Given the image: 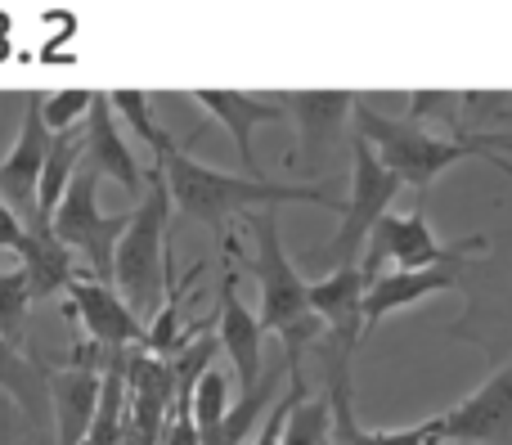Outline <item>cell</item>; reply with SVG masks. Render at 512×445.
Returning a JSON list of instances; mask_svg holds the SVG:
<instances>
[{
	"label": "cell",
	"instance_id": "6da1fadb",
	"mask_svg": "<svg viewBox=\"0 0 512 445\" xmlns=\"http://www.w3.org/2000/svg\"><path fill=\"white\" fill-rule=\"evenodd\" d=\"M158 171H162V180H167L171 207H180L185 216L212 225L221 239H225V221H230V216H248V212H256V207L270 212V207H279V203H310V207H333V212H342L324 189L283 185V180L230 176V171H221V167H207V162L189 158L180 144L158 162Z\"/></svg>",
	"mask_w": 512,
	"mask_h": 445
},
{
	"label": "cell",
	"instance_id": "7a4b0ae2",
	"mask_svg": "<svg viewBox=\"0 0 512 445\" xmlns=\"http://www.w3.org/2000/svg\"><path fill=\"white\" fill-rule=\"evenodd\" d=\"M248 230L256 239V257H248V270L256 275V293H261L256 297V324L283 342L288 374H301V351L324 338V324L310 315L306 279L297 275L288 248H283L274 207L270 212H248Z\"/></svg>",
	"mask_w": 512,
	"mask_h": 445
},
{
	"label": "cell",
	"instance_id": "3957f363",
	"mask_svg": "<svg viewBox=\"0 0 512 445\" xmlns=\"http://www.w3.org/2000/svg\"><path fill=\"white\" fill-rule=\"evenodd\" d=\"M167 225H171V194L162 171L153 167L135 212L126 216V230L113 248V288L135 315H153L167 297L171 261H167Z\"/></svg>",
	"mask_w": 512,
	"mask_h": 445
},
{
	"label": "cell",
	"instance_id": "277c9868",
	"mask_svg": "<svg viewBox=\"0 0 512 445\" xmlns=\"http://www.w3.org/2000/svg\"><path fill=\"white\" fill-rule=\"evenodd\" d=\"M355 117V135L373 149V158L400 180V189H427L436 176L454 167L463 158H477L468 140H450V135H436L427 126L409 122V117H387L369 104V99H355L351 104Z\"/></svg>",
	"mask_w": 512,
	"mask_h": 445
},
{
	"label": "cell",
	"instance_id": "5b68a950",
	"mask_svg": "<svg viewBox=\"0 0 512 445\" xmlns=\"http://www.w3.org/2000/svg\"><path fill=\"white\" fill-rule=\"evenodd\" d=\"M126 216L131 212H122V216L99 212V176L90 167H77L68 189H63L59 207H54V216H50V230L63 248L86 261L90 279L113 284V248L126 230Z\"/></svg>",
	"mask_w": 512,
	"mask_h": 445
},
{
	"label": "cell",
	"instance_id": "8992f818",
	"mask_svg": "<svg viewBox=\"0 0 512 445\" xmlns=\"http://www.w3.org/2000/svg\"><path fill=\"white\" fill-rule=\"evenodd\" d=\"M477 252H486V234H468V239H459V243H441L432 234V225H427L423 207H414V212H405V216L387 212L373 225L369 248L360 252V266L355 270H360V279L369 284L387 261H391V270H427L450 257H477Z\"/></svg>",
	"mask_w": 512,
	"mask_h": 445
},
{
	"label": "cell",
	"instance_id": "52a82bcc",
	"mask_svg": "<svg viewBox=\"0 0 512 445\" xmlns=\"http://www.w3.org/2000/svg\"><path fill=\"white\" fill-rule=\"evenodd\" d=\"M400 194V180L373 158V149L351 135V198L342 203V225H337L333 243H328V257L337 266H360V252L369 243L373 225L391 212Z\"/></svg>",
	"mask_w": 512,
	"mask_h": 445
},
{
	"label": "cell",
	"instance_id": "ba28073f",
	"mask_svg": "<svg viewBox=\"0 0 512 445\" xmlns=\"http://www.w3.org/2000/svg\"><path fill=\"white\" fill-rule=\"evenodd\" d=\"M99 378H104V351L95 342H77L72 365H45V401L54 419V445H81L99 405Z\"/></svg>",
	"mask_w": 512,
	"mask_h": 445
},
{
	"label": "cell",
	"instance_id": "9c48e42d",
	"mask_svg": "<svg viewBox=\"0 0 512 445\" xmlns=\"http://www.w3.org/2000/svg\"><path fill=\"white\" fill-rule=\"evenodd\" d=\"M427 423L441 445H512V365Z\"/></svg>",
	"mask_w": 512,
	"mask_h": 445
},
{
	"label": "cell",
	"instance_id": "30bf717a",
	"mask_svg": "<svg viewBox=\"0 0 512 445\" xmlns=\"http://www.w3.org/2000/svg\"><path fill=\"white\" fill-rule=\"evenodd\" d=\"M68 302H63V315L72 324L86 329V342H95L99 351H126L144 342V320L131 311V306L117 297L113 284H99L90 275H77L68 288Z\"/></svg>",
	"mask_w": 512,
	"mask_h": 445
},
{
	"label": "cell",
	"instance_id": "8fae6325",
	"mask_svg": "<svg viewBox=\"0 0 512 445\" xmlns=\"http://www.w3.org/2000/svg\"><path fill=\"white\" fill-rule=\"evenodd\" d=\"M234 239H225V252H230V266H225V279H221V306H216V342H221V351L234 360V378H239V392H248V387L261 383L265 374V329L256 324V311L239 302V293H234V284H239V275H234Z\"/></svg>",
	"mask_w": 512,
	"mask_h": 445
},
{
	"label": "cell",
	"instance_id": "7c38bea8",
	"mask_svg": "<svg viewBox=\"0 0 512 445\" xmlns=\"http://www.w3.org/2000/svg\"><path fill=\"white\" fill-rule=\"evenodd\" d=\"M463 261H468V257H450V261L427 266V270H378V275L364 284V297H360L364 329H373L378 320H387L391 311H405V306L423 302V297L450 293V288L459 284Z\"/></svg>",
	"mask_w": 512,
	"mask_h": 445
},
{
	"label": "cell",
	"instance_id": "4fadbf2b",
	"mask_svg": "<svg viewBox=\"0 0 512 445\" xmlns=\"http://www.w3.org/2000/svg\"><path fill=\"white\" fill-rule=\"evenodd\" d=\"M45 149H50V131H45V122H41V95H27L23 122H18V140H14V149L5 153V162H0V203L14 207L18 221H32Z\"/></svg>",
	"mask_w": 512,
	"mask_h": 445
},
{
	"label": "cell",
	"instance_id": "5bb4252c",
	"mask_svg": "<svg viewBox=\"0 0 512 445\" xmlns=\"http://www.w3.org/2000/svg\"><path fill=\"white\" fill-rule=\"evenodd\" d=\"M81 167H90L99 180H113L126 194H144V171L135 162V153L126 149L122 131H117V117L108 108V95L90 99L86 126H81Z\"/></svg>",
	"mask_w": 512,
	"mask_h": 445
},
{
	"label": "cell",
	"instance_id": "9a60e30c",
	"mask_svg": "<svg viewBox=\"0 0 512 445\" xmlns=\"http://www.w3.org/2000/svg\"><path fill=\"white\" fill-rule=\"evenodd\" d=\"M360 297H364V279L355 266H337V270H328L324 279L306 284L310 315L333 333V342H337L333 351H342V356H355V347H360V338H364Z\"/></svg>",
	"mask_w": 512,
	"mask_h": 445
},
{
	"label": "cell",
	"instance_id": "2e32d148",
	"mask_svg": "<svg viewBox=\"0 0 512 445\" xmlns=\"http://www.w3.org/2000/svg\"><path fill=\"white\" fill-rule=\"evenodd\" d=\"M198 108L216 117V122L230 131V140L239 144V162L248 167L252 180H261V167H256V149H252V131L261 122H283V104L279 99H261V95H243V90H198L194 95Z\"/></svg>",
	"mask_w": 512,
	"mask_h": 445
},
{
	"label": "cell",
	"instance_id": "e0dca14e",
	"mask_svg": "<svg viewBox=\"0 0 512 445\" xmlns=\"http://www.w3.org/2000/svg\"><path fill=\"white\" fill-rule=\"evenodd\" d=\"M23 225H27V239H23V248H18V270H23L27 297H32V306H36V302L59 297L63 288L77 279V270H72V252L54 239L50 225L45 221H23Z\"/></svg>",
	"mask_w": 512,
	"mask_h": 445
},
{
	"label": "cell",
	"instance_id": "ac0fdd59",
	"mask_svg": "<svg viewBox=\"0 0 512 445\" xmlns=\"http://www.w3.org/2000/svg\"><path fill=\"white\" fill-rule=\"evenodd\" d=\"M0 392L32 423H41L50 414V401H45V360L27 356L23 347L0 338Z\"/></svg>",
	"mask_w": 512,
	"mask_h": 445
},
{
	"label": "cell",
	"instance_id": "d6986e66",
	"mask_svg": "<svg viewBox=\"0 0 512 445\" xmlns=\"http://www.w3.org/2000/svg\"><path fill=\"white\" fill-rule=\"evenodd\" d=\"M279 104H283V113L297 122L301 140L324 144V140H333L337 126L351 117L355 95H346V90H310V95H283Z\"/></svg>",
	"mask_w": 512,
	"mask_h": 445
},
{
	"label": "cell",
	"instance_id": "ffe728a7",
	"mask_svg": "<svg viewBox=\"0 0 512 445\" xmlns=\"http://www.w3.org/2000/svg\"><path fill=\"white\" fill-rule=\"evenodd\" d=\"M274 401H279V396H274V378L261 374V383L248 387V392H239V401L225 410V419L216 423L212 432L198 437V445H243L248 441V432L265 419V410H270Z\"/></svg>",
	"mask_w": 512,
	"mask_h": 445
},
{
	"label": "cell",
	"instance_id": "44dd1931",
	"mask_svg": "<svg viewBox=\"0 0 512 445\" xmlns=\"http://www.w3.org/2000/svg\"><path fill=\"white\" fill-rule=\"evenodd\" d=\"M328 445H360V423H355V405H351V356L333 351L328 360Z\"/></svg>",
	"mask_w": 512,
	"mask_h": 445
},
{
	"label": "cell",
	"instance_id": "7402d4cb",
	"mask_svg": "<svg viewBox=\"0 0 512 445\" xmlns=\"http://www.w3.org/2000/svg\"><path fill=\"white\" fill-rule=\"evenodd\" d=\"M108 108H113L117 122H126L144 144H149L158 162L176 149V140H171V135L158 126V117H153V104H149V95H144V90H113V95H108Z\"/></svg>",
	"mask_w": 512,
	"mask_h": 445
},
{
	"label": "cell",
	"instance_id": "603a6c76",
	"mask_svg": "<svg viewBox=\"0 0 512 445\" xmlns=\"http://www.w3.org/2000/svg\"><path fill=\"white\" fill-rule=\"evenodd\" d=\"M230 405H234L230 378H225L221 369H207V374L194 383V392H189L185 410H189V419H194V432L203 437V432H212L216 423L225 419V410H230Z\"/></svg>",
	"mask_w": 512,
	"mask_h": 445
},
{
	"label": "cell",
	"instance_id": "cb8c5ba5",
	"mask_svg": "<svg viewBox=\"0 0 512 445\" xmlns=\"http://www.w3.org/2000/svg\"><path fill=\"white\" fill-rule=\"evenodd\" d=\"M27 315H32V297H27L23 270H0V338L23 347L27 342Z\"/></svg>",
	"mask_w": 512,
	"mask_h": 445
},
{
	"label": "cell",
	"instance_id": "d4e9b609",
	"mask_svg": "<svg viewBox=\"0 0 512 445\" xmlns=\"http://www.w3.org/2000/svg\"><path fill=\"white\" fill-rule=\"evenodd\" d=\"M328 396H301L283 423V445H328Z\"/></svg>",
	"mask_w": 512,
	"mask_h": 445
},
{
	"label": "cell",
	"instance_id": "484cf974",
	"mask_svg": "<svg viewBox=\"0 0 512 445\" xmlns=\"http://www.w3.org/2000/svg\"><path fill=\"white\" fill-rule=\"evenodd\" d=\"M90 90H59V95H41V122L50 135L59 131H77L90 113Z\"/></svg>",
	"mask_w": 512,
	"mask_h": 445
},
{
	"label": "cell",
	"instance_id": "4316f807",
	"mask_svg": "<svg viewBox=\"0 0 512 445\" xmlns=\"http://www.w3.org/2000/svg\"><path fill=\"white\" fill-rule=\"evenodd\" d=\"M306 396V383H301V374H288V392L279 396V401L265 410V419L256 423V441L252 445H283V423H288V410Z\"/></svg>",
	"mask_w": 512,
	"mask_h": 445
},
{
	"label": "cell",
	"instance_id": "83f0119b",
	"mask_svg": "<svg viewBox=\"0 0 512 445\" xmlns=\"http://www.w3.org/2000/svg\"><path fill=\"white\" fill-rule=\"evenodd\" d=\"M360 445H441L432 432V423H418V428H396V432H364L360 428Z\"/></svg>",
	"mask_w": 512,
	"mask_h": 445
},
{
	"label": "cell",
	"instance_id": "f1b7e54d",
	"mask_svg": "<svg viewBox=\"0 0 512 445\" xmlns=\"http://www.w3.org/2000/svg\"><path fill=\"white\" fill-rule=\"evenodd\" d=\"M23 239H27V225L18 221V212L9 203H0V252H14L18 257V248H23Z\"/></svg>",
	"mask_w": 512,
	"mask_h": 445
},
{
	"label": "cell",
	"instance_id": "f546056e",
	"mask_svg": "<svg viewBox=\"0 0 512 445\" xmlns=\"http://www.w3.org/2000/svg\"><path fill=\"white\" fill-rule=\"evenodd\" d=\"M472 153H486V158H504L512 153V131H495V135H468Z\"/></svg>",
	"mask_w": 512,
	"mask_h": 445
},
{
	"label": "cell",
	"instance_id": "4dcf8cb0",
	"mask_svg": "<svg viewBox=\"0 0 512 445\" xmlns=\"http://www.w3.org/2000/svg\"><path fill=\"white\" fill-rule=\"evenodd\" d=\"M490 167H499V171H504V176L512 180V162H508V158H490Z\"/></svg>",
	"mask_w": 512,
	"mask_h": 445
}]
</instances>
